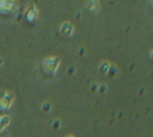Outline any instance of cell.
<instances>
[{"instance_id": "obj_1", "label": "cell", "mask_w": 153, "mask_h": 137, "mask_svg": "<svg viewBox=\"0 0 153 137\" xmlns=\"http://www.w3.org/2000/svg\"><path fill=\"white\" fill-rule=\"evenodd\" d=\"M57 66H59V58L56 57H49L48 60L44 61V69L49 73H54Z\"/></svg>"}, {"instance_id": "obj_2", "label": "cell", "mask_w": 153, "mask_h": 137, "mask_svg": "<svg viewBox=\"0 0 153 137\" xmlns=\"http://www.w3.org/2000/svg\"><path fill=\"white\" fill-rule=\"evenodd\" d=\"M11 102H12V95L8 94V93H5V92L1 93V96H0V104H1L2 106L7 107V106L11 105Z\"/></svg>"}, {"instance_id": "obj_3", "label": "cell", "mask_w": 153, "mask_h": 137, "mask_svg": "<svg viewBox=\"0 0 153 137\" xmlns=\"http://www.w3.org/2000/svg\"><path fill=\"white\" fill-rule=\"evenodd\" d=\"M72 31H73V26L69 23H65L62 25V27H61V32L65 33V35H71Z\"/></svg>"}, {"instance_id": "obj_4", "label": "cell", "mask_w": 153, "mask_h": 137, "mask_svg": "<svg viewBox=\"0 0 153 137\" xmlns=\"http://www.w3.org/2000/svg\"><path fill=\"white\" fill-rule=\"evenodd\" d=\"M68 137H72V136H68Z\"/></svg>"}]
</instances>
